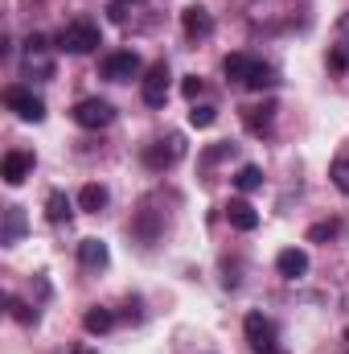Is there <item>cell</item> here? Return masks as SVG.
<instances>
[{"label":"cell","mask_w":349,"mask_h":354,"mask_svg":"<svg viewBox=\"0 0 349 354\" xmlns=\"http://www.w3.org/2000/svg\"><path fill=\"white\" fill-rule=\"evenodd\" d=\"M103 46V33H99V25H90V21H70L62 33H58V50L62 54H94Z\"/></svg>","instance_id":"cell-1"},{"label":"cell","mask_w":349,"mask_h":354,"mask_svg":"<svg viewBox=\"0 0 349 354\" xmlns=\"http://www.w3.org/2000/svg\"><path fill=\"white\" fill-rule=\"evenodd\" d=\"M243 334H247V346H251L255 354H275L279 351V334H275L271 317H263V313H247Z\"/></svg>","instance_id":"cell-2"},{"label":"cell","mask_w":349,"mask_h":354,"mask_svg":"<svg viewBox=\"0 0 349 354\" xmlns=\"http://www.w3.org/2000/svg\"><path fill=\"white\" fill-rule=\"evenodd\" d=\"M103 79H111V83H132L140 71H144V62H140V54L136 50H115V54H107L103 58Z\"/></svg>","instance_id":"cell-3"},{"label":"cell","mask_w":349,"mask_h":354,"mask_svg":"<svg viewBox=\"0 0 349 354\" xmlns=\"http://www.w3.org/2000/svg\"><path fill=\"white\" fill-rule=\"evenodd\" d=\"M4 107L17 111L25 124H41V120H46V103H41V95H33V91H25V87H8L4 91Z\"/></svg>","instance_id":"cell-4"},{"label":"cell","mask_w":349,"mask_h":354,"mask_svg":"<svg viewBox=\"0 0 349 354\" xmlns=\"http://www.w3.org/2000/svg\"><path fill=\"white\" fill-rule=\"evenodd\" d=\"M181 157H185V140H181L177 132L144 149V165H148V169H157V174H161V169H173Z\"/></svg>","instance_id":"cell-5"},{"label":"cell","mask_w":349,"mask_h":354,"mask_svg":"<svg viewBox=\"0 0 349 354\" xmlns=\"http://www.w3.org/2000/svg\"><path fill=\"white\" fill-rule=\"evenodd\" d=\"M169 87H173L169 62H157V66H148V75H144V83H140V95H144V103H148V107H165Z\"/></svg>","instance_id":"cell-6"},{"label":"cell","mask_w":349,"mask_h":354,"mask_svg":"<svg viewBox=\"0 0 349 354\" xmlns=\"http://www.w3.org/2000/svg\"><path fill=\"white\" fill-rule=\"evenodd\" d=\"M70 115H74V124H79V128H90V132H94V128H107V124L115 120V107H111L107 99H99V95H94V99H83Z\"/></svg>","instance_id":"cell-7"},{"label":"cell","mask_w":349,"mask_h":354,"mask_svg":"<svg viewBox=\"0 0 349 354\" xmlns=\"http://www.w3.org/2000/svg\"><path fill=\"white\" fill-rule=\"evenodd\" d=\"M181 29H185V37H210L214 33V17H210V8L206 4H189L185 12H181Z\"/></svg>","instance_id":"cell-8"},{"label":"cell","mask_w":349,"mask_h":354,"mask_svg":"<svg viewBox=\"0 0 349 354\" xmlns=\"http://www.w3.org/2000/svg\"><path fill=\"white\" fill-rule=\"evenodd\" d=\"M29 174H33V153H21V149L4 153V161H0V177H4L8 185H21Z\"/></svg>","instance_id":"cell-9"},{"label":"cell","mask_w":349,"mask_h":354,"mask_svg":"<svg viewBox=\"0 0 349 354\" xmlns=\"http://www.w3.org/2000/svg\"><path fill=\"white\" fill-rule=\"evenodd\" d=\"M226 223H230L235 231H255V227H259V210H255L251 202H243V198H230V202H226Z\"/></svg>","instance_id":"cell-10"},{"label":"cell","mask_w":349,"mask_h":354,"mask_svg":"<svg viewBox=\"0 0 349 354\" xmlns=\"http://www.w3.org/2000/svg\"><path fill=\"white\" fill-rule=\"evenodd\" d=\"M275 272H279L283 280L304 276V272H308V252H304V248H283V252L275 256Z\"/></svg>","instance_id":"cell-11"},{"label":"cell","mask_w":349,"mask_h":354,"mask_svg":"<svg viewBox=\"0 0 349 354\" xmlns=\"http://www.w3.org/2000/svg\"><path fill=\"white\" fill-rule=\"evenodd\" d=\"M271 120H275V103H255V107H243V128L247 132H267L271 128Z\"/></svg>","instance_id":"cell-12"},{"label":"cell","mask_w":349,"mask_h":354,"mask_svg":"<svg viewBox=\"0 0 349 354\" xmlns=\"http://www.w3.org/2000/svg\"><path fill=\"white\" fill-rule=\"evenodd\" d=\"M70 214H74V202L62 189H50L46 194V218L50 223H70Z\"/></svg>","instance_id":"cell-13"},{"label":"cell","mask_w":349,"mask_h":354,"mask_svg":"<svg viewBox=\"0 0 349 354\" xmlns=\"http://www.w3.org/2000/svg\"><path fill=\"white\" fill-rule=\"evenodd\" d=\"M107 185H99V181H87L83 189H79V210H87V214H99L103 206H107Z\"/></svg>","instance_id":"cell-14"},{"label":"cell","mask_w":349,"mask_h":354,"mask_svg":"<svg viewBox=\"0 0 349 354\" xmlns=\"http://www.w3.org/2000/svg\"><path fill=\"white\" fill-rule=\"evenodd\" d=\"M251 71H255V58L251 54H226V62H222V75L235 79V83H247Z\"/></svg>","instance_id":"cell-15"},{"label":"cell","mask_w":349,"mask_h":354,"mask_svg":"<svg viewBox=\"0 0 349 354\" xmlns=\"http://www.w3.org/2000/svg\"><path fill=\"white\" fill-rule=\"evenodd\" d=\"M79 260H83L87 268H107L111 252H107L103 239H83V243H79Z\"/></svg>","instance_id":"cell-16"},{"label":"cell","mask_w":349,"mask_h":354,"mask_svg":"<svg viewBox=\"0 0 349 354\" xmlns=\"http://www.w3.org/2000/svg\"><path fill=\"white\" fill-rule=\"evenodd\" d=\"M111 326H115V313L103 309V305H94V309L83 313V330H87V334H107Z\"/></svg>","instance_id":"cell-17"},{"label":"cell","mask_w":349,"mask_h":354,"mask_svg":"<svg viewBox=\"0 0 349 354\" xmlns=\"http://www.w3.org/2000/svg\"><path fill=\"white\" fill-rule=\"evenodd\" d=\"M21 235H25V210H21V206H8V210H4V231H0V239H4V243H17Z\"/></svg>","instance_id":"cell-18"},{"label":"cell","mask_w":349,"mask_h":354,"mask_svg":"<svg viewBox=\"0 0 349 354\" xmlns=\"http://www.w3.org/2000/svg\"><path fill=\"white\" fill-rule=\"evenodd\" d=\"M275 83H279V75H275L267 62H255V71H251V79H247L243 87H251V91H271Z\"/></svg>","instance_id":"cell-19"},{"label":"cell","mask_w":349,"mask_h":354,"mask_svg":"<svg viewBox=\"0 0 349 354\" xmlns=\"http://www.w3.org/2000/svg\"><path fill=\"white\" fill-rule=\"evenodd\" d=\"M235 185H239L243 194H251V189H259V185H263V169H259V165H243V169L235 174Z\"/></svg>","instance_id":"cell-20"},{"label":"cell","mask_w":349,"mask_h":354,"mask_svg":"<svg viewBox=\"0 0 349 354\" xmlns=\"http://www.w3.org/2000/svg\"><path fill=\"white\" fill-rule=\"evenodd\" d=\"M329 177H333V185H337L341 194H349V153L333 157V165H329Z\"/></svg>","instance_id":"cell-21"},{"label":"cell","mask_w":349,"mask_h":354,"mask_svg":"<svg viewBox=\"0 0 349 354\" xmlns=\"http://www.w3.org/2000/svg\"><path fill=\"white\" fill-rule=\"evenodd\" d=\"M214 120H218V107H210V103H193L189 107V124L193 128H210Z\"/></svg>","instance_id":"cell-22"},{"label":"cell","mask_w":349,"mask_h":354,"mask_svg":"<svg viewBox=\"0 0 349 354\" xmlns=\"http://www.w3.org/2000/svg\"><path fill=\"white\" fill-rule=\"evenodd\" d=\"M341 231V218H325V223H317V227H308V243H321V239H333Z\"/></svg>","instance_id":"cell-23"},{"label":"cell","mask_w":349,"mask_h":354,"mask_svg":"<svg viewBox=\"0 0 349 354\" xmlns=\"http://www.w3.org/2000/svg\"><path fill=\"white\" fill-rule=\"evenodd\" d=\"M4 305H8V313H12V317H17L21 326H33V322H37V309H29L25 301H12V297H8Z\"/></svg>","instance_id":"cell-24"},{"label":"cell","mask_w":349,"mask_h":354,"mask_svg":"<svg viewBox=\"0 0 349 354\" xmlns=\"http://www.w3.org/2000/svg\"><path fill=\"white\" fill-rule=\"evenodd\" d=\"M201 91H206V83H201L197 75H189V79H181V95H185L189 103H197V95H201Z\"/></svg>","instance_id":"cell-25"},{"label":"cell","mask_w":349,"mask_h":354,"mask_svg":"<svg viewBox=\"0 0 349 354\" xmlns=\"http://www.w3.org/2000/svg\"><path fill=\"white\" fill-rule=\"evenodd\" d=\"M230 153H235V145H214V149H206V153H201V161L210 165V161H222V157H230Z\"/></svg>","instance_id":"cell-26"},{"label":"cell","mask_w":349,"mask_h":354,"mask_svg":"<svg viewBox=\"0 0 349 354\" xmlns=\"http://www.w3.org/2000/svg\"><path fill=\"white\" fill-rule=\"evenodd\" d=\"M333 46H337V50H349V12L337 21V41H333Z\"/></svg>","instance_id":"cell-27"},{"label":"cell","mask_w":349,"mask_h":354,"mask_svg":"<svg viewBox=\"0 0 349 354\" xmlns=\"http://www.w3.org/2000/svg\"><path fill=\"white\" fill-rule=\"evenodd\" d=\"M128 4H136V0H111V17H115V21H123V17H128V12H123Z\"/></svg>","instance_id":"cell-28"},{"label":"cell","mask_w":349,"mask_h":354,"mask_svg":"<svg viewBox=\"0 0 349 354\" xmlns=\"http://www.w3.org/2000/svg\"><path fill=\"white\" fill-rule=\"evenodd\" d=\"M346 354H349V330H346Z\"/></svg>","instance_id":"cell-29"}]
</instances>
